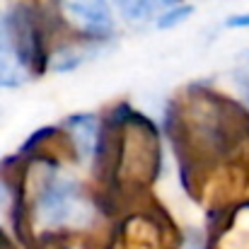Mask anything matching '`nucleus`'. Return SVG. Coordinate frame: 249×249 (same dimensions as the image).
I'll return each instance as SVG.
<instances>
[{
    "instance_id": "nucleus-7",
    "label": "nucleus",
    "mask_w": 249,
    "mask_h": 249,
    "mask_svg": "<svg viewBox=\"0 0 249 249\" xmlns=\"http://www.w3.org/2000/svg\"><path fill=\"white\" fill-rule=\"evenodd\" d=\"M230 29H247L249 27V12H242V15H232V17H228V22H225Z\"/></svg>"
},
{
    "instance_id": "nucleus-6",
    "label": "nucleus",
    "mask_w": 249,
    "mask_h": 249,
    "mask_svg": "<svg viewBox=\"0 0 249 249\" xmlns=\"http://www.w3.org/2000/svg\"><path fill=\"white\" fill-rule=\"evenodd\" d=\"M189 15H191V7H189V5H177V2H174L172 7H167L165 12H160V15H158L155 24H158L160 29H169V27H174V24L184 22Z\"/></svg>"
},
{
    "instance_id": "nucleus-2",
    "label": "nucleus",
    "mask_w": 249,
    "mask_h": 249,
    "mask_svg": "<svg viewBox=\"0 0 249 249\" xmlns=\"http://www.w3.org/2000/svg\"><path fill=\"white\" fill-rule=\"evenodd\" d=\"M29 196L34 223L44 230L75 228L89 218V201L85 198L80 184L71 177L58 174L56 169L39 174L36 186H32Z\"/></svg>"
},
{
    "instance_id": "nucleus-4",
    "label": "nucleus",
    "mask_w": 249,
    "mask_h": 249,
    "mask_svg": "<svg viewBox=\"0 0 249 249\" xmlns=\"http://www.w3.org/2000/svg\"><path fill=\"white\" fill-rule=\"evenodd\" d=\"M68 133L73 141V148L78 150L80 158L97 155L99 138H102V124L92 114H78L68 121Z\"/></svg>"
},
{
    "instance_id": "nucleus-1",
    "label": "nucleus",
    "mask_w": 249,
    "mask_h": 249,
    "mask_svg": "<svg viewBox=\"0 0 249 249\" xmlns=\"http://www.w3.org/2000/svg\"><path fill=\"white\" fill-rule=\"evenodd\" d=\"M44 41L27 10L0 15V87H19L44 66Z\"/></svg>"
},
{
    "instance_id": "nucleus-3",
    "label": "nucleus",
    "mask_w": 249,
    "mask_h": 249,
    "mask_svg": "<svg viewBox=\"0 0 249 249\" xmlns=\"http://www.w3.org/2000/svg\"><path fill=\"white\" fill-rule=\"evenodd\" d=\"M68 17L89 36H107L114 29L109 0H66Z\"/></svg>"
},
{
    "instance_id": "nucleus-5",
    "label": "nucleus",
    "mask_w": 249,
    "mask_h": 249,
    "mask_svg": "<svg viewBox=\"0 0 249 249\" xmlns=\"http://www.w3.org/2000/svg\"><path fill=\"white\" fill-rule=\"evenodd\" d=\"M119 12L124 15V19L128 22H148V19H158L160 12H165L167 7H172L177 0H114Z\"/></svg>"
},
{
    "instance_id": "nucleus-8",
    "label": "nucleus",
    "mask_w": 249,
    "mask_h": 249,
    "mask_svg": "<svg viewBox=\"0 0 249 249\" xmlns=\"http://www.w3.org/2000/svg\"><path fill=\"white\" fill-rule=\"evenodd\" d=\"M0 249H12V245H10V240L5 237V232L0 230Z\"/></svg>"
}]
</instances>
